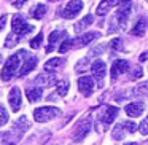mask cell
I'll use <instances>...</instances> for the list:
<instances>
[{"label":"cell","mask_w":148,"mask_h":145,"mask_svg":"<svg viewBox=\"0 0 148 145\" xmlns=\"http://www.w3.org/2000/svg\"><path fill=\"white\" fill-rule=\"evenodd\" d=\"M78 89L83 96H91L94 91V80L91 77H80L78 80Z\"/></svg>","instance_id":"8fae6325"},{"label":"cell","mask_w":148,"mask_h":145,"mask_svg":"<svg viewBox=\"0 0 148 145\" xmlns=\"http://www.w3.org/2000/svg\"><path fill=\"white\" fill-rule=\"evenodd\" d=\"M124 145H137L135 142H129V144H124Z\"/></svg>","instance_id":"8d00e7d4"},{"label":"cell","mask_w":148,"mask_h":145,"mask_svg":"<svg viewBox=\"0 0 148 145\" xmlns=\"http://www.w3.org/2000/svg\"><path fill=\"white\" fill-rule=\"evenodd\" d=\"M138 131H140L143 135H148V118L142 121V124L138 126Z\"/></svg>","instance_id":"4dcf8cb0"},{"label":"cell","mask_w":148,"mask_h":145,"mask_svg":"<svg viewBox=\"0 0 148 145\" xmlns=\"http://www.w3.org/2000/svg\"><path fill=\"white\" fill-rule=\"evenodd\" d=\"M112 7H113V3L110 2V0H103V2H100V3H99V7H97L96 14H97V16H105V14L110 11V8H112Z\"/></svg>","instance_id":"44dd1931"},{"label":"cell","mask_w":148,"mask_h":145,"mask_svg":"<svg viewBox=\"0 0 148 145\" xmlns=\"http://www.w3.org/2000/svg\"><path fill=\"white\" fill-rule=\"evenodd\" d=\"M56 93L59 94V96H65V94L69 93V81L67 80H61L56 83Z\"/></svg>","instance_id":"cb8c5ba5"},{"label":"cell","mask_w":148,"mask_h":145,"mask_svg":"<svg viewBox=\"0 0 148 145\" xmlns=\"http://www.w3.org/2000/svg\"><path fill=\"white\" fill-rule=\"evenodd\" d=\"M100 34L99 32H88V34H83L81 37H78L77 40H73V45L75 48H78V46H86L88 43L94 42L96 38H99Z\"/></svg>","instance_id":"5bb4252c"},{"label":"cell","mask_w":148,"mask_h":145,"mask_svg":"<svg viewBox=\"0 0 148 145\" xmlns=\"http://www.w3.org/2000/svg\"><path fill=\"white\" fill-rule=\"evenodd\" d=\"M0 62H2V56H0Z\"/></svg>","instance_id":"74e56055"},{"label":"cell","mask_w":148,"mask_h":145,"mask_svg":"<svg viewBox=\"0 0 148 145\" xmlns=\"http://www.w3.org/2000/svg\"><path fill=\"white\" fill-rule=\"evenodd\" d=\"M145 32H147V21L142 18V19H138L137 24L132 27L131 34H132V35H135V37H143Z\"/></svg>","instance_id":"ac0fdd59"},{"label":"cell","mask_w":148,"mask_h":145,"mask_svg":"<svg viewBox=\"0 0 148 145\" xmlns=\"http://www.w3.org/2000/svg\"><path fill=\"white\" fill-rule=\"evenodd\" d=\"M35 67H37V58L35 56L26 54V61H24V64L21 65V70L18 72V77H26V75L30 74Z\"/></svg>","instance_id":"7c38bea8"},{"label":"cell","mask_w":148,"mask_h":145,"mask_svg":"<svg viewBox=\"0 0 148 145\" xmlns=\"http://www.w3.org/2000/svg\"><path fill=\"white\" fill-rule=\"evenodd\" d=\"M88 62H89V59H88V58H84L83 61H80V62H78V65H77V70H78V72H80V70H84V67H86Z\"/></svg>","instance_id":"d6a6232c"},{"label":"cell","mask_w":148,"mask_h":145,"mask_svg":"<svg viewBox=\"0 0 148 145\" xmlns=\"http://www.w3.org/2000/svg\"><path fill=\"white\" fill-rule=\"evenodd\" d=\"M92 23H94V16H91V14H88V16L81 18V21H78V23H75L73 29H75V32H81V30H84L86 27H89Z\"/></svg>","instance_id":"2e32d148"},{"label":"cell","mask_w":148,"mask_h":145,"mask_svg":"<svg viewBox=\"0 0 148 145\" xmlns=\"http://www.w3.org/2000/svg\"><path fill=\"white\" fill-rule=\"evenodd\" d=\"M42 42H43V32H40L38 35L35 37V38H32V40H30V48L38 49L40 46H42Z\"/></svg>","instance_id":"4316f807"},{"label":"cell","mask_w":148,"mask_h":145,"mask_svg":"<svg viewBox=\"0 0 148 145\" xmlns=\"http://www.w3.org/2000/svg\"><path fill=\"white\" fill-rule=\"evenodd\" d=\"M127 69H129V62L127 61H124V59H118V61H115L113 65H112V70H110V74H112V80L115 81L119 75L126 74Z\"/></svg>","instance_id":"30bf717a"},{"label":"cell","mask_w":148,"mask_h":145,"mask_svg":"<svg viewBox=\"0 0 148 145\" xmlns=\"http://www.w3.org/2000/svg\"><path fill=\"white\" fill-rule=\"evenodd\" d=\"M73 46H75L73 45V40H72V38H65L64 42H62V45L59 46V53H67L69 49L73 48Z\"/></svg>","instance_id":"484cf974"},{"label":"cell","mask_w":148,"mask_h":145,"mask_svg":"<svg viewBox=\"0 0 148 145\" xmlns=\"http://www.w3.org/2000/svg\"><path fill=\"white\" fill-rule=\"evenodd\" d=\"M62 64H64V59L62 58H53L45 64V72H56Z\"/></svg>","instance_id":"d6986e66"},{"label":"cell","mask_w":148,"mask_h":145,"mask_svg":"<svg viewBox=\"0 0 148 145\" xmlns=\"http://www.w3.org/2000/svg\"><path fill=\"white\" fill-rule=\"evenodd\" d=\"M19 64H21V56H18V54L10 56V58L5 61V65H3V69H2V74H0L2 80L10 81L11 78L18 74V67H19Z\"/></svg>","instance_id":"6da1fadb"},{"label":"cell","mask_w":148,"mask_h":145,"mask_svg":"<svg viewBox=\"0 0 148 145\" xmlns=\"http://www.w3.org/2000/svg\"><path fill=\"white\" fill-rule=\"evenodd\" d=\"M147 2H148V0H147Z\"/></svg>","instance_id":"f35d334b"},{"label":"cell","mask_w":148,"mask_h":145,"mask_svg":"<svg viewBox=\"0 0 148 145\" xmlns=\"http://www.w3.org/2000/svg\"><path fill=\"white\" fill-rule=\"evenodd\" d=\"M54 81H56V78L53 77V75H48V74H42L35 78V83L43 85V86H51Z\"/></svg>","instance_id":"ffe728a7"},{"label":"cell","mask_w":148,"mask_h":145,"mask_svg":"<svg viewBox=\"0 0 148 145\" xmlns=\"http://www.w3.org/2000/svg\"><path fill=\"white\" fill-rule=\"evenodd\" d=\"M147 59H148V51L142 53V54H140V61L143 62V61H147Z\"/></svg>","instance_id":"d590c367"},{"label":"cell","mask_w":148,"mask_h":145,"mask_svg":"<svg viewBox=\"0 0 148 145\" xmlns=\"http://www.w3.org/2000/svg\"><path fill=\"white\" fill-rule=\"evenodd\" d=\"M81 10H83V2L81 0H70L65 5L64 11H62V18H65V19H73L75 16L80 14Z\"/></svg>","instance_id":"8992f818"},{"label":"cell","mask_w":148,"mask_h":145,"mask_svg":"<svg viewBox=\"0 0 148 145\" xmlns=\"http://www.w3.org/2000/svg\"><path fill=\"white\" fill-rule=\"evenodd\" d=\"M61 115V110L58 107H38V109L34 110V120L37 123H46L51 121V120L58 118Z\"/></svg>","instance_id":"7a4b0ae2"},{"label":"cell","mask_w":148,"mask_h":145,"mask_svg":"<svg viewBox=\"0 0 148 145\" xmlns=\"http://www.w3.org/2000/svg\"><path fill=\"white\" fill-rule=\"evenodd\" d=\"M11 26H13V32L16 34V35H19V37H23V35H26V34H29V32L34 30V26L27 24L26 21H24V18L19 16V14H14L13 16Z\"/></svg>","instance_id":"5b68a950"},{"label":"cell","mask_w":148,"mask_h":145,"mask_svg":"<svg viewBox=\"0 0 148 145\" xmlns=\"http://www.w3.org/2000/svg\"><path fill=\"white\" fill-rule=\"evenodd\" d=\"M143 109H145V104L143 102H131L124 107L126 113H127L131 118H137L143 113Z\"/></svg>","instance_id":"4fadbf2b"},{"label":"cell","mask_w":148,"mask_h":145,"mask_svg":"<svg viewBox=\"0 0 148 145\" xmlns=\"http://www.w3.org/2000/svg\"><path fill=\"white\" fill-rule=\"evenodd\" d=\"M8 120H10V115H8V112L5 110L3 105H0V126H5L8 123Z\"/></svg>","instance_id":"83f0119b"},{"label":"cell","mask_w":148,"mask_h":145,"mask_svg":"<svg viewBox=\"0 0 148 145\" xmlns=\"http://www.w3.org/2000/svg\"><path fill=\"white\" fill-rule=\"evenodd\" d=\"M140 77H142V69L140 67H135L134 72L131 74V78H132V80H138Z\"/></svg>","instance_id":"1f68e13d"},{"label":"cell","mask_w":148,"mask_h":145,"mask_svg":"<svg viewBox=\"0 0 148 145\" xmlns=\"http://www.w3.org/2000/svg\"><path fill=\"white\" fill-rule=\"evenodd\" d=\"M19 40H21V37L16 35V34L13 32V34H10V35L7 37V40H5V46H7V48H13Z\"/></svg>","instance_id":"d4e9b609"},{"label":"cell","mask_w":148,"mask_h":145,"mask_svg":"<svg viewBox=\"0 0 148 145\" xmlns=\"http://www.w3.org/2000/svg\"><path fill=\"white\" fill-rule=\"evenodd\" d=\"M8 102L13 112H18L21 109V102H23V96H21V89L19 88H11L10 94H8Z\"/></svg>","instance_id":"9c48e42d"},{"label":"cell","mask_w":148,"mask_h":145,"mask_svg":"<svg viewBox=\"0 0 148 145\" xmlns=\"http://www.w3.org/2000/svg\"><path fill=\"white\" fill-rule=\"evenodd\" d=\"M123 126L126 128L127 132H135L137 131V124H135L134 121H123Z\"/></svg>","instance_id":"f546056e"},{"label":"cell","mask_w":148,"mask_h":145,"mask_svg":"<svg viewBox=\"0 0 148 145\" xmlns=\"http://www.w3.org/2000/svg\"><path fill=\"white\" fill-rule=\"evenodd\" d=\"M45 13H46V5H43V3L35 5V7L30 10V14H32V18H35V19H42V18L45 16Z\"/></svg>","instance_id":"7402d4cb"},{"label":"cell","mask_w":148,"mask_h":145,"mask_svg":"<svg viewBox=\"0 0 148 145\" xmlns=\"http://www.w3.org/2000/svg\"><path fill=\"white\" fill-rule=\"evenodd\" d=\"M26 96L30 102H38L43 96V88H29L26 91Z\"/></svg>","instance_id":"e0dca14e"},{"label":"cell","mask_w":148,"mask_h":145,"mask_svg":"<svg viewBox=\"0 0 148 145\" xmlns=\"http://www.w3.org/2000/svg\"><path fill=\"white\" fill-rule=\"evenodd\" d=\"M91 129H92V120H91L89 115H88L86 118H83V120H81V121L77 124L75 132H73V140H75V142H81V140H83V139L91 132Z\"/></svg>","instance_id":"277c9868"},{"label":"cell","mask_w":148,"mask_h":145,"mask_svg":"<svg viewBox=\"0 0 148 145\" xmlns=\"http://www.w3.org/2000/svg\"><path fill=\"white\" fill-rule=\"evenodd\" d=\"M5 26H7V14H3V16H0V32L5 29Z\"/></svg>","instance_id":"836d02e7"},{"label":"cell","mask_w":148,"mask_h":145,"mask_svg":"<svg viewBox=\"0 0 148 145\" xmlns=\"http://www.w3.org/2000/svg\"><path fill=\"white\" fill-rule=\"evenodd\" d=\"M67 38V32L65 30H54V32H51V35H49V46L46 48V51H53L54 49V45L56 43H59L61 40H65Z\"/></svg>","instance_id":"9a60e30c"},{"label":"cell","mask_w":148,"mask_h":145,"mask_svg":"<svg viewBox=\"0 0 148 145\" xmlns=\"http://www.w3.org/2000/svg\"><path fill=\"white\" fill-rule=\"evenodd\" d=\"M91 70H92V75L97 81V86L102 88L103 86V78H105V74H107L105 62L103 61H94L92 65H91Z\"/></svg>","instance_id":"52a82bcc"},{"label":"cell","mask_w":148,"mask_h":145,"mask_svg":"<svg viewBox=\"0 0 148 145\" xmlns=\"http://www.w3.org/2000/svg\"><path fill=\"white\" fill-rule=\"evenodd\" d=\"M118 113H119L118 107H113V105L103 107V110L97 115V123H99V126H103V128L110 126V124H112V121L116 118ZM100 129H102V128H100Z\"/></svg>","instance_id":"3957f363"},{"label":"cell","mask_w":148,"mask_h":145,"mask_svg":"<svg viewBox=\"0 0 148 145\" xmlns=\"http://www.w3.org/2000/svg\"><path fill=\"white\" fill-rule=\"evenodd\" d=\"M126 128L123 126V123H119V124H116L115 128H113V131H112V135H113V139H116V140H121L123 137H124V134H126Z\"/></svg>","instance_id":"603a6c76"},{"label":"cell","mask_w":148,"mask_h":145,"mask_svg":"<svg viewBox=\"0 0 148 145\" xmlns=\"http://www.w3.org/2000/svg\"><path fill=\"white\" fill-rule=\"evenodd\" d=\"M131 11H132L131 2H129V3H124V5H119L118 11H116V18H115V19L118 21L119 27H126V23H127L129 16H131Z\"/></svg>","instance_id":"ba28073f"},{"label":"cell","mask_w":148,"mask_h":145,"mask_svg":"<svg viewBox=\"0 0 148 145\" xmlns=\"http://www.w3.org/2000/svg\"><path fill=\"white\" fill-rule=\"evenodd\" d=\"M24 2H26V0H16V2L13 3V7H16V8H21V7L24 5Z\"/></svg>","instance_id":"e575fe53"},{"label":"cell","mask_w":148,"mask_h":145,"mask_svg":"<svg viewBox=\"0 0 148 145\" xmlns=\"http://www.w3.org/2000/svg\"><path fill=\"white\" fill-rule=\"evenodd\" d=\"M110 48H112V49H116V51H121V49H123V42H121V38H113L112 42H110Z\"/></svg>","instance_id":"f1b7e54d"}]
</instances>
